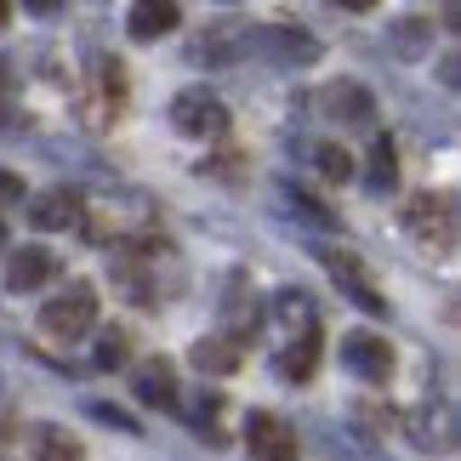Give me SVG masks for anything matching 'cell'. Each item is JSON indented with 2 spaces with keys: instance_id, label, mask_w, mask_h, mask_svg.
<instances>
[{
  "instance_id": "obj_1",
  "label": "cell",
  "mask_w": 461,
  "mask_h": 461,
  "mask_svg": "<svg viewBox=\"0 0 461 461\" xmlns=\"http://www.w3.org/2000/svg\"><path fill=\"white\" fill-rule=\"evenodd\" d=\"M92 325H97V291L86 285V279H68L58 296H46V308H41V330L46 336L75 342V336H86Z\"/></svg>"
},
{
  "instance_id": "obj_2",
  "label": "cell",
  "mask_w": 461,
  "mask_h": 461,
  "mask_svg": "<svg viewBox=\"0 0 461 461\" xmlns=\"http://www.w3.org/2000/svg\"><path fill=\"white\" fill-rule=\"evenodd\" d=\"M245 46L257 51V58H268V63H279V68H308V63H319V46L308 29H296V23H268V29H251L245 34Z\"/></svg>"
},
{
  "instance_id": "obj_3",
  "label": "cell",
  "mask_w": 461,
  "mask_h": 461,
  "mask_svg": "<svg viewBox=\"0 0 461 461\" xmlns=\"http://www.w3.org/2000/svg\"><path fill=\"white\" fill-rule=\"evenodd\" d=\"M404 228L421 240V245H456V194H416L411 205H404Z\"/></svg>"
},
{
  "instance_id": "obj_4",
  "label": "cell",
  "mask_w": 461,
  "mask_h": 461,
  "mask_svg": "<svg viewBox=\"0 0 461 461\" xmlns=\"http://www.w3.org/2000/svg\"><path fill=\"white\" fill-rule=\"evenodd\" d=\"M171 126L183 137H222L228 131V109L217 92H205V86H188V92L171 97Z\"/></svg>"
},
{
  "instance_id": "obj_5",
  "label": "cell",
  "mask_w": 461,
  "mask_h": 461,
  "mask_svg": "<svg viewBox=\"0 0 461 461\" xmlns=\"http://www.w3.org/2000/svg\"><path fill=\"white\" fill-rule=\"evenodd\" d=\"M342 370L348 376H359L370 387H382L387 376H393V342L376 330H348L342 336Z\"/></svg>"
},
{
  "instance_id": "obj_6",
  "label": "cell",
  "mask_w": 461,
  "mask_h": 461,
  "mask_svg": "<svg viewBox=\"0 0 461 461\" xmlns=\"http://www.w3.org/2000/svg\"><path fill=\"white\" fill-rule=\"evenodd\" d=\"M404 433H411V438H416V450H428V456H450V450H456V438H461L456 411H450L445 399L416 404V411L404 416Z\"/></svg>"
},
{
  "instance_id": "obj_7",
  "label": "cell",
  "mask_w": 461,
  "mask_h": 461,
  "mask_svg": "<svg viewBox=\"0 0 461 461\" xmlns=\"http://www.w3.org/2000/svg\"><path fill=\"white\" fill-rule=\"evenodd\" d=\"M319 109L348 131H376V97H370V86H359V80L325 86V92H319Z\"/></svg>"
},
{
  "instance_id": "obj_8",
  "label": "cell",
  "mask_w": 461,
  "mask_h": 461,
  "mask_svg": "<svg viewBox=\"0 0 461 461\" xmlns=\"http://www.w3.org/2000/svg\"><path fill=\"white\" fill-rule=\"evenodd\" d=\"M319 262H325V268H330V279H336V285H342L348 296H353V303H359L365 313H387V303H382V291L376 285H370V274H365V262L359 257H353V251H319Z\"/></svg>"
},
{
  "instance_id": "obj_9",
  "label": "cell",
  "mask_w": 461,
  "mask_h": 461,
  "mask_svg": "<svg viewBox=\"0 0 461 461\" xmlns=\"http://www.w3.org/2000/svg\"><path fill=\"white\" fill-rule=\"evenodd\" d=\"M245 445H251L257 461H296V450H303V445H296V433L279 416H268V411L245 416Z\"/></svg>"
},
{
  "instance_id": "obj_10",
  "label": "cell",
  "mask_w": 461,
  "mask_h": 461,
  "mask_svg": "<svg viewBox=\"0 0 461 461\" xmlns=\"http://www.w3.org/2000/svg\"><path fill=\"white\" fill-rule=\"evenodd\" d=\"M80 211H86L80 188L58 183V188H41V194L29 200V222L41 228V234H58V228H75V222H80Z\"/></svg>"
},
{
  "instance_id": "obj_11",
  "label": "cell",
  "mask_w": 461,
  "mask_h": 461,
  "mask_svg": "<svg viewBox=\"0 0 461 461\" xmlns=\"http://www.w3.org/2000/svg\"><path fill=\"white\" fill-rule=\"evenodd\" d=\"M51 274H58V257H51L46 245H17V251L6 257V274H0V285H6L12 296H23V291H41Z\"/></svg>"
},
{
  "instance_id": "obj_12",
  "label": "cell",
  "mask_w": 461,
  "mask_h": 461,
  "mask_svg": "<svg viewBox=\"0 0 461 461\" xmlns=\"http://www.w3.org/2000/svg\"><path fill=\"white\" fill-rule=\"evenodd\" d=\"M131 399H143L149 411H176L183 393H176V365L171 359H143L131 370Z\"/></svg>"
},
{
  "instance_id": "obj_13",
  "label": "cell",
  "mask_w": 461,
  "mask_h": 461,
  "mask_svg": "<svg viewBox=\"0 0 461 461\" xmlns=\"http://www.w3.org/2000/svg\"><path fill=\"white\" fill-rule=\"evenodd\" d=\"M183 23V6L176 0H137L131 17H126V34L131 41H159V34H171Z\"/></svg>"
},
{
  "instance_id": "obj_14",
  "label": "cell",
  "mask_w": 461,
  "mask_h": 461,
  "mask_svg": "<svg viewBox=\"0 0 461 461\" xmlns=\"http://www.w3.org/2000/svg\"><path fill=\"white\" fill-rule=\"evenodd\" d=\"M274 370H279L285 382H308L313 370H319V330H303V336H291V342L279 348Z\"/></svg>"
},
{
  "instance_id": "obj_15",
  "label": "cell",
  "mask_w": 461,
  "mask_h": 461,
  "mask_svg": "<svg viewBox=\"0 0 461 461\" xmlns=\"http://www.w3.org/2000/svg\"><path fill=\"white\" fill-rule=\"evenodd\" d=\"M240 342H228V336H200V342H194V370H200V376H234L240 370Z\"/></svg>"
},
{
  "instance_id": "obj_16",
  "label": "cell",
  "mask_w": 461,
  "mask_h": 461,
  "mask_svg": "<svg viewBox=\"0 0 461 461\" xmlns=\"http://www.w3.org/2000/svg\"><path fill=\"white\" fill-rule=\"evenodd\" d=\"M365 188L370 194H393L399 188V149L387 143V137H376L365 154Z\"/></svg>"
},
{
  "instance_id": "obj_17",
  "label": "cell",
  "mask_w": 461,
  "mask_h": 461,
  "mask_svg": "<svg viewBox=\"0 0 461 461\" xmlns=\"http://www.w3.org/2000/svg\"><path fill=\"white\" fill-rule=\"evenodd\" d=\"M34 461H86V450H80V438L68 433V428H34Z\"/></svg>"
},
{
  "instance_id": "obj_18",
  "label": "cell",
  "mask_w": 461,
  "mask_h": 461,
  "mask_svg": "<svg viewBox=\"0 0 461 461\" xmlns=\"http://www.w3.org/2000/svg\"><path fill=\"white\" fill-rule=\"evenodd\" d=\"M274 319H279L285 330H319L313 296H308V291H279V296H274Z\"/></svg>"
},
{
  "instance_id": "obj_19",
  "label": "cell",
  "mask_w": 461,
  "mask_h": 461,
  "mask_svg": "<svg viewBox=\"0 0 461 461\" xmlns=\"http://www.w3.org/2000/svg\"><path fill=\"white\" fill-rule=\"evenodd\" d=\"M393 51H399V58H428V51H433V23H428V17H404V23H393Z\"/></svg>"
},
{
  "instance_id": "obj_20",
  "label": "cell",
  "mask_w": 461,
  "mask_h": 461,
  "mask_svg": "<svg viewBox=\"0 0 461 461\" xmlns=\"http://www.w3.org/2000/svg\"><path fill=\"white\" fill-rule=\"evenodd\" d=\"M313 166H319V176H325V183H353V154H348L342 143H319V149H313Z\"/></svg>"
},
{
  "instance_id": "obj_21",
  "label": "cell",
  "mask_w": 461,
  "mask_h": 461,
  "mask_svg": "<svg viewBox=\"0 0 461 461\" xmlns=\"http://www.w3.org/2000/svg\"><path fill=\"white\" fill-rule=\"evenodd\" d=\"M126 353H131L126 330H103V336H97V353H92V365H97V370H120V365H126Z\"/></svg>"
},
{
  "instance_id": "obj_22",
  "label": "cell",
  "mask_w": 461,
  "mask_h": 461,
  "mask_svg": "<svg viewBox=\"0 0 461 461\" xmlns=\"http://www.w3.org/2000/svg\"><path fill=\"white\" fill-rule=\"evenodd\" d=\"M285 205L296 211V222H308V228H330V222H336L325 205H319V200H308V194H296V188H285Z\"/></svg>"
},
{
  "instance_id": "obj_23",
  "label": "cell",
  "mask_w": 461,
  "mask_h": 461,
  "mask_svg": "<svg viewBox=\"0 0 461 461\" xmlns=\"http://www.w3.org/2000/svg\"><path fill=\"white\" fill-rule=\"evenodd\" d=\"M86 411H92L103 428H120V433H137V416L120 411V404H103V399H86Z\"/></svg>"
},
{
  "instance_id": "obj_24",
  "label": "cell",
  "mask_w": 461,
  "mask_h": 461,
  "mask_svg": "<svg viewBox=\"0 0 461 461\" xmlns=\"http://www.w3.org/2000/svg\"><path fill=\"white\" fill-rule=\"evenodd\" d=\"M176 411H188V416L205 428V421H217V411H222V393H211V387H205V393H194V404H176Z\"/></svg>"
},
{
  "instance_id": "obj_25",
  "label": "cell",
  "mask_w": 461,
  "mask_h": 461,
  "mask_svg": "<svg viewBox=\"0 0 461 461\" xmlns=\"http://www.w3.org/2000/svg\"><path fill=\"white\" fill-rule=\"evenodd\" d=\"M353 416H359V428H370V433H387V428H393V411H376V404H359Z\"/></svg>"
},
{
  "instance_id": "obj_26",
  "label": "cell",
  "mask_w": 461,
  "mask_h": 461,
  "mask_svg": "<svg viewBox=\"0 0 461 461\" xmlns=\"http://www.w3.org/2000/svg\"><path fill=\"white\" fill-rule=\"evenodd\" d=\"M17 200H23V176H17V171H0V211L17 205Z\"/></svg>"
},
{
  "instance_id": "obj_27",
  "label": "cell",
  "mask_w": 461,
  "mask_h": 461,
  "mask_svg": "<svg viewBox=\"0 0 461 461\" xmlns=\"http://www.w3.org/2000/svg\"><path fill=\"white\" fill-rule=\"evenodd\" d=\"M438 86H445V92L461 86V58H456V51H445V63H438Z\"/></svg>"
},
{
  "instance_id": "obj_28",
  "label": "cell",
  "mask_w": 461,
  "mask_h": 461,
  "mask_svg": "<svg viewBox=\"0 0 461 461\" xmlns=\"http://www.w3.org/2000/svg\"><path fill=\"white\" fill-rule=\"evenodd\" d=\"M6 80H12V63H6V58H0V92H6Z\"/></svg>"
},
{
  "instance_id": "obj_29",
  "label": "cell",
  "mask_w": 461,
  "mask_h": 461,
  "mask_svg": "<svg viewBox=\"0 0 461 461\" xmlns=\"http://www.w3.org/2000/svg\"><path fill=\"white\" fill-rule=\"evenodd\" d=\"M6 23H12V6H6V0H0V34H6Z\"/></svg>"
},
{
  "instance_id": "obj_30",
  "label": "cell",
  "mask_w": 461,
  "mask_h": 461,
  "mask_svg": "<svg viewBox=\"0 0 461 461\" xmlns=\"http://www.w3.org/2000/svg\"><path fill=\"white\" fill-rule=\"evenodd\" d=\"M0 245H6V228H0Z\"/></svg>"
}]
</instances>
